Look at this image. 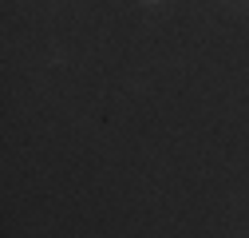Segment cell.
Segmentation results:
<instances>
[{
  "label": "cell",
  "mask_w": 249,
  "mask_h": 238,
  "mask_svg": "<svg viewBox=\"0 0 249 238\" xmlns=\"http://www.w3.org/2000/svg\"><path fill=\"white\" fill-rule=\"evenodd\" d=\"M142 8H159V4H166V0H139Z\"/></svg>",
  "instance_id": "obj_1"
},
{
  "label": "cell",
  "mask_w": 249,
  "mask_h": 238,
  "mask_svg": "<svg viewBox=\"0 0 249 238\" xmlns=\"http://www.w3.org/2000/svg\"><path fill=\"white\" fill-rule=\"evenodd\" d=\"M55 4H64V0H55Z\"/></svg>",
  "instance_id": "obj_2"
}]
</instances>
